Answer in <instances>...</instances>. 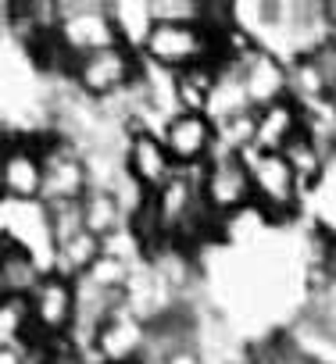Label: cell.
<instances>
[{"label":"cell","instance_id":"obj_7","mask_svg":"<svg viewBox=\"0 0 336 364\" xmlns=\"http://www.w3.org/2000/svg\"><path fill=\"white\" fill-rule=\"evenodd\" d=\"M58 40L79 61L104 47H115V22L111 8L100 0H58Z\"/></svg>","mask_w":336,"mask_h":364},{"label":"cell","instance_id":"obj_12","mask_svg":"<svg viewBox=\"0 0 336 364\" xmlns=\"http://www.w3.org/2000/svg\"><path fill=\"white\" fill-rule=\"evenodd\" d=\"M147 343H150V325L122 304V307L111 314V321L100 328V336H97V353H100L104 364H107V360L143 364Z\"/></svg>","mask_w":336,"mask_h":364},{"label":"cell","instance_id":"obj_8","mask_svg":"<svg viewBox=\"0 0 336 364\" xmlns=\"http://www.w3.org/2000/svg\"><path fill=\"white\" fill-rule=\"evenodd\" d=\"M4 200H43V143L40 136H4L0 146Z\"/></svg>","mask_w":336,"mask_h":364},{"label":"cell","instance_id":"obj_2","mask_svg":"<svg viewBox=\"0 0 336 364\" xmlns=\"http://www.w3.org/2000/svg\"><path fill=\"white\" fill-rule=\"evenodd\" d=\"M143 58L168 72L219 65V40L201 22H157L143 47Z\"/></svg>","mask_w":336,"mask_h":364},{"label":"cell","instance_id":"obj_18","mask_svg":"<svg viewBox=\"0 0 336 364\" xmlns=\"http://www.w3.org/2000/svg\"><path fill=\"white\" fill-rule=\"evenodd\" d=\"M83 215H86V229L100 243L118 236L122 229H129V211L111 190H90L83 197Z\"/></svg>","mask_w":336,"mask_h":364},{"label":"cell","instance_id":"obj_17","mask_svg":"<svg viewBox=\"0 0 336 364\" xmlns=\"http://www.w3.org/2000/svg\"><path fill=\"white\" fill-rule=\"evenodd\" d=\"M111 8V22H115V36L122 47L143 54L157 18H154V4L150 0H118V4H107Z\"/></svg>","mask_w":336,"mask_h":364},{"label":"cell","instance_id":"obj_19","mask_svg":"<svg viewBox=\"0 0 336 364\" xmlns=\"http://www.w3.org/2000/svg\"><path fill=\"white\" fill-rule=\"evenodd\" d=\"M40 343L29 296H0V346Z\"/></svg>","mask_w":336,"mask_h":364},{"label":"cell","instance_id":"obj_24","mask_svg":"<svg viewBox=\"0 0 336 364\" xmlns=\"http://www.w3.org/2000/svg\"><path fill=\"white\" fill-rule=\"evenodd\" d=\"M107 364H122V360H107Z\"/></svg>","mask_w":336,"mask_h":364},{"label":"cell","instance_id":"obj_10","mask_svg":"<svg viewBox=\"0 0 336 364\" xmlns=\"http://www.w3.org/2000/svg\"><path fill=\"white\" fill-rule=\"evenodd\" d=\"M29 304H33V318H36L40 339H65V336H72L75 311H79L75 279L47 272L43 282L36 286V293L29 296Z\"/></svg>","mask_w":336,"mask_h":364},{"label":"cell","instance_id":"obj_6","mask_svg":"<svg viewBox=\"0 0 336 364\" xmlns=\"http://www.w3.org/2000/svg\"><path fill=\"white\" fill-rule=\"evenodd\" d=\"M43 204H72L90 193V168L83 146L58 132H43Z\"/></svg>","mask_w":336,"mask_h":364},{"label":"cell","instance_id":"obj_20","mask_svg":"<svg viewBox=\"0 0 336 364\" xmlns=\"http://www.w3.org/2000/svg\"><path fill=\"white\" fill-rule=\"evenodd\" d=\"M219 82V65H194L176 72V93H179V111H197L208 114L211 93Z\"/></svg>","mask_w":336,"mask_h":364},{"label":"cell","instance_id":"obj_5","mask_svg":"<svg viewBox=\"0 0 336 364\" xmlns=\"http://www.w3.org/2000/svg\"><path fill=\"white\" fill-rule=\"evenodd\" d=\"M0 243L33 254L47 272H54V225L43 200H0Z\"/></svg>","mask_w":336,"mask_h":364},{"label":"cell","instance_id":"obj_15","mask_svg":"<svg viewBox=\"0 0 336 364\" xmlns=\"http://www.w3.org/2000/svg\"><path fill=\"white\" fill-rule=\"evenodd\" d=\"M300 222L311 225L315 232H322L325 240H336V157L329 161V168L304 190V208H300Z\"/></svg>","mask_w":336,"mask_h":364},{"label":"cell","instance_id":"obj_13","mask_svg":"<svg viewBox=\"0 0 336 364\" xmlns=\"http://www.w3.org/2000/svg\"><path fill=\"white\" fill-rule=\"evenodd\" d=\"M240 68H243L247 97H251L254 111L272 107V104H279V100L290 97V65H286L279 54L258 47V50H251V54L240 61Z\"/></svg>","mask_w":336,"mask_h":364},{"label":"cell","instance_id":"obj_23","mask_svg":"<svg viewBox=\"0 0 336 364\" xmlns=\"http://www.w3.org/2000/svg\"><path fill=\"white\" fill-rule=\"evenodd\" d=\"M325 15H329V26L336 33V0H325Z\"/></svg>","mask_w":336,"mask_h":364},{"label":"cell","instance_id":"obj_22","mask_svg":"<svg viewBox=\"0 0 336 364\" xmlns=\"http://www.w3.org/2000/svg\"><path fill=\"white\" fill-rule=\"evenodd\" d=\"M325 275L336 279V240H329V247H325Z\"/></svg>","mask_w":336,"mask_h":364},{"label":"cell","instance_id":"obj_11","mask_svg":"<svg viewBox=\"0 0 336 364\" xmlns=\"http://www.w3.org/2000/svg\"><path fill=\"white\" fill-rule=\"evenodd\" d=\"M125 171L143 193H157L164 182L179 171V164L172 161V154H168L161 132H129Z\"/></svg>","mask_w":336,"mask_h":364},{"label":"cell","instance_id":"obj_21","mask_svg":"<svg viewBox=\"0 0 336 364\" xmlns=\"http://www.w3.org/2000/svg\"><path fill=\"white\" fill-rule=\"evenodd\" d=\"M157 22H201L204 0H150Z\"/></svg>","mask_w":336,"mask_h":364},{"label":"cell","instance_id":"obj_9","mask_svg":"<svg viewBox=\"0 0 336 364\" xmlns=\"http://www.w3.org/2000/svg\"><path fill=\"white\" fill-rule=\"evenodd\" d=\"M161 139L179 168H204L219 154V125L197 111L172 114L161 129Z\"/></svg>","mask_w":336,"mask_h":364},{"label":"cell","instance_id":"obj_16","mask_svg":"<svg viewBox=\"0 0 336 364\" xmlns=\"http://www.w3.org/2000/svg\"><path fill=\"white\" fill-rule=\"evenodd\" d=\"M43 275L47 268L33 254L0 243V296H33Z\"/></svg>","mask_w":336,"mask_h":364},{"label":"cell","instance_id":"obj_14","mask_svg":"<svg viewBox=\"0 0 336 364\" xmlns=\"http://www.w3.org/2000/svg\"><path fill=\"white\" fill-rule=\"evenodd\" d=\"M304 132V111L293 97L261 107L258 111V132H254V150H268V154H283L297 136Z\"/></svg>","mask_w":336,"mask_h":364},{"label":"cell","instance_id":"obj_1","mask_svg":"<svg viewBox=\"0 0 336 364\" xmlns=\"http://www.w3.org/2000/svg\"><path fill=\"white\" fill-rule=\"evenodd\" d=\"M254 182V208L272 222V225H293L300 222L304 208V182L293 171L286 154H268V150H247L243 154Z\"/></svg>","mask_w":336,"mask_h":364},{"label":"cell","instance_id":"obj_3","mask_svg":"<svg viewBox=\"0 0 336 364\" xmlns=\"http://www.w3.org/2000/svg\"><path fill=\"white\" fill-rule=\"evenodd\" d=\"M140 65H143V54L115 43V47H104L97 54L79 58L72 68V86L83 97L104 104V100H115L118 93H125L140 79Z\"/></svg>","mask_w":336,"mask_h":364},{"label":"cell","instance_id":"obj_4","mask_svg":"<svg viewBox=\"0 0 336 364\" xmlns=\"http://www.w3.org/2000/svg\"><path fill=\"white\" fill-rule=\"evenodd\" d=\"M201 186H204V204L211 215L222 222H233L247 211H254V182L251 168L240 154H215L201 168Z\"/></svg>","mask_w":336,"mask_h":364}]
</instances>
